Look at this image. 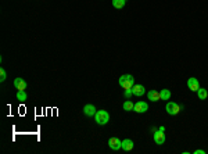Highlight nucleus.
Wrapping results in <instances>:
<instances>
[{
    "instance_id": "obj_1",
    "label": "nucleus",
    "mask_w": 208,
    "mask_h": 154,
    "mask_svg": "<svg viewBox=\"0 0 208 154\" xmlns=\"http://www.w3.org/2000/svg\"><path fill=\"white\" fill-rule=\"evenodd\" d=\"M118 83L122 89H132V88L135 86V78H133L130 74H125V75L119 76Z\"/></svg>"
},
{
    "instance_id": "obj_2",
    "label": "nucleus",
    "mask_w": 208,
    "mask_h": 154,
    "mask_svg": "<svg viewBox=\"0 0 208 154\" xmlns=\"http://www.w3.org/2000/svg\"><path fill=\"white\" fill-rule=\"evenodd\" d=\"M95 119L99 125H105L110 121V114L105 110H97V113L95 114Z\"/></svg>"
},
{
    "instance_id": "obj_3",
    "label": "nucleus",
    "mask_w": 208,
    "mask_h": 154,
    "mask_svg": "<svg viewBox=\"0 0 208 154\" xmlns=\"http://www.w3.org/2000/svg\"><path fill=\"white\" fill-rule=\"evenodd\" d=\"M165 111H167L169 115H178L182 111V105L175 101H168L167 105H165Z\"/></svg>"
},
{
    "instance_id": "obj_4",
    "label": "nucleus",
    "mask_w": 208,
    "mask_h": 154,
    "mask_svg": "<svg viewBox=\"0 0 208 154\" xmlns=\"http://www.w3.org/2000/svg\"><path fill=\"white\" fill-rule=\"evenodd\" d=\"M149 110V104H147L146 101H138V103H135V108H133V111L135 113H138V114H143V113H146V111Z\"/></svg>"
},
{
    "instance_id": "obj_5",
    "label": "nucleus",
    "mask_w": 208,
    "mask_h": 154,
    "mask_svg": "<svg viewBox=\"0 0 208 154\" xmlns=\"http://www.w3.org/2000/svg\"><path fill=\"white\" fill-rule=\"evenodd\" d=\"M187 89H190L192 92H197L200 89V82L197 78H189L187 79Z\"/></svg>"
},
{
    "instance_id": "obj_6",
    "label": "nucleus",
    "mask_w": 208,
    "mask_h": 154,
    "mask_svg": "<svg viewBox=\"0 0 208 154\" xmlns=\"http://www.w3.org/2000/svg\"><path fill=\"white\" fill-rule=\"evenodd\" d=\"M153 139H154L155 144H164L165 143V132H161V130H155L154 133H153Z\"/></svg>"
},
{
    "instance_id": "obj_7",
    "label": "nucleus",
    "mask_w": 208,
    "mask_h": 154,
    "mask_svg": "<svg viewBox=\"0 0 208 154\" xmlns=\"http://www.w3.org/2000/svg\"><path fill=\"white\" fill-rule=\"evenodd\" d=\"M122 146V140H119L118 138H111L110 140H108V147H110L111 150H119Z\"/></svg>"
},
{
    "instance_id": "obj_8",
    "label": "nucleus",
    "mask_w": 208,
    "mask_h": 154,
    "mask_svg": "<svg viewBox=\"0 0 208 154\" xmlns=\"http://www.w3.org/2000/svg\"><path fill=\"white\" fill-rule=\"evenodd\" d=\"M132 92H133V96H136V97H142V96L146 93V89H144L143 85H135V86L132 88Z\"/></svg>"
},
{
    "instance_id": "obj_9",
    "label": "nucleus",
    "mask_w": 208,
    "mask_h": 154,
    "mask_svg": "<svg viewBox=\"0 0 208 154\" xmlns=\"http://www.w3.org/2000/svg\"><path fill=\"white\" fill-rule=\"evenodd\" d=\"M96 113H97V110H96V107L93 104H86L83 107V114L86 117H95Z\"/></svg>"
},
{
    "instance_id": "obj_10",
    "label": "nucleus",
    "mask_w": 208,
    "mask_h": 154,
    "mask_svg": "<svg viewBox=\"0 0 208 154\" xmlns=\"http://www.w3.org/2000/svg\"><path fill=\"white\" fill-rule=\"evenodd\" d=\"M14 86H15V89H18V90H25L27 89V82H25V79H22V78H15L14 79Z\"/></svg>"
},
{
    "instance_id": "obj_11",
    "label": "nucleus",
    "mask_w": 208,
    "mask_h": 154,
    "mask_svg": "<svg viewBox=\"0 0 208 154\" xmlns=\"http://www.w3.org/2000/svg\"><path fill=\"white\" fill-rule=\"evenodd\" d=\"M147 97H149V100H151V101H159V100H161V95H159V92H158V90H154V89H151L149 93H147Z\"/></svg>"
},
{
    "instance_id": "obj_12",
    "label": "nucleus",
    "mask_w": 208,
    "mask_h": 154,
    "mask_svg": "<svg viewBox=\"0 0 208 154\" xmlns=\"http://www.w3.org/2000/svg\"><path fill=\"white\" fill-rule=\"evenodd\" d=\"M133 142L130 140V139H125V140H122V146H121V149L122 150H125V152H130V150L133 149Z\"/></svg>"
},
{
    "instance_id": "obj_13",
    "label": "nucleus",
    "mask_w": 208,
    "mask_h": 154,
    "mask_svg": "<svg viewBox=\"0 0 208 154\" xmlns=\"http://www.w3.org/2000/svg\"><path fill=\"white\" fill-rule=\"evenodd\" d=\"M197 97L200 99V100H206L208 97V92L207 89H203V88H200V89L197 90Z\"/></svg>"
},
{
    "instance_id": "obj_14",
    "label": "nucleus",
    "mask_w": 208,
    "mask_h": 154,
    "mask_svg": "<svg viewBox=\"0 0 208 154\" xmlns=\"http://www.w3.org/2000/svg\"><path fill=\"white\" fill-rule=\"evenodd\" d=\"M125 3L126 0H112V6L117 8V10H121V8L125 7Z\"/></svg>"
},
{
    "instance_id": "obj_15",
    "label": "nucleus",
    "mask_w": 208,
    "mask_h": 154,
    "mask_svg": "<svg viewBox=\"0 0 208 154\" xmlns=\"http://www.w3.org/2000/svg\"><path fill=\"white\" fill-rule=\"evenodd\" d=\"M159 95H161V100H169L171 99V90L162 89L161 92H159Z\"/></svg>"
},
{
    "instance_id": "obj_16",
    "label": "nucleus",
    "mask_w": 208,
    "mask_h": 154,
    "mask_svg": "<svg viewBox=\"0 0 208 154\" xmlns=\"http://www.w3.org/2000/svg\"><path fill=\"white\" fill-rule=\"evenodd\" d=\"M122 107H124V110L125 111H133V108H135V104H133L130 100H126L122 104Z\"/></svg>"
},
{
    "instance_id": "obj_17",
    "label": "nucleus",
    "mask_w": 208,
    "mask_h": 154,
    "mask_svg": "<svg viewBox=\"0 0 208 154\" xmlns=\"http://www.w3.org/2000/svg\"><path fill=\"white\" fill-rule=\"evenodd\" d=\"M27 99H28V96H27V93H25V90H18V92H17V100L25 101Z\"/></svg>"
},
{
    "instance_id": "obj_18",
    "label": "nucleus",
    "mask_w": 208,
    "mask_h": 154,
    "mask_svg": "<svg viewBox=\"0 0 208 154\" xmlns=\"http://www.w3.org/2000/svg\"><path fill=\"white\" fill-rule=\"evenodd\" d=\"M6 78H7V72H6L4 68H0V82H4Z\"/></svg>"
},
{
    "instance_id": "obj_19",
    "label": "nucleus",
    "mask_w": 208,
    "mask_h": 154,
    "mask_svg": "<svg viewBox=\"0 0 208 154\" xmlns=\"http://www.w3.org/2000/svg\"><path fill=\"white\" fill-rule=\"evenodd\" d=\"M124 96L126 99H129L130 96H133V92H132V89H125V92H124Z\"/></svg>"
},
{
    "instance_id": "obj_20",
    "label": "nucleus",
    "mask_w": 208,
    "mask_h": 154,
    "mask_svg": "<svg viewBox=\"0 0 208 154\" xmlns=\"http://www.w3.org/2000/svg\"><path fill=\"white\" fill-rule=\"evenodd\" d=\"M193 153H194V154H206V152H204V150H194Z\"/></svg>"
},
{
    "instance_id": "obj_21",
    "label": "nucleus",
    "mask_w": 208,
    "mask_h": 154,
    "mask_svg": "<svg viewBox=\"0 0 208 154\" xmlns=\"http://www.w3.org/2000/svg\"><path fill=\"white\" fill-rule=\"evenodd\" d=\"M158 130H161V132H165V126H164V125H161V126L158 128Z\"/></svg>"
},
{
    "instance_id": "obj_22",
    "label": "nucleus",
    "mask_w": 208,
    "mask_h": 154,
    "mask_svg": "<svg viewBox=\"0 0 208 154\" xmlns=\"http://www.w3.org/2000/svg\"><path fill=\"white\" fill-rule=\"evenodd\" d=\"M150 130H151V132H153V133H154V132H155V130H158V129H157V128H155V126H151V128H150Z\"/></svg>"
}]
</instances>
